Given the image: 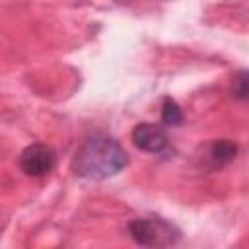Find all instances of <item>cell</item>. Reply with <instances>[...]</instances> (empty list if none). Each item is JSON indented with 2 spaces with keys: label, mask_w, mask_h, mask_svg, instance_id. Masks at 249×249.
Wrapping results in <instances>:
<instances>
[{
  "label": "cell",
  "mask_w": 249,
  "mask_h": 249,
  "mask_svg": "<svg viewBox=\"0 0 249 249\" xmlns=\"http://www.w3.org/2000/svg\"><path fill=\"white\" fill-rule=\"evenodd\" d=\"M128 163V156L124 148L107 134H93L82 142L72 160V171L88 181H103L119 171H123Z\"/></svg>",
  "instance_id": "obj_1"
},
{
  "label": "cell",
  "mask_w": 249,
  "mask_h": 249,
  "mask_svg": "<svg viewBox=\"0 0 249 249\" xmlns=\"http://www.w3.org/2000/svg\"><path fill=\"white\" fill-rule=\"evenodd\" d=\"M128 235L146 247H167L181 239L179 228L163 218H134L126 226Z\"/></svg>",
  "instance_id": "obj_2"
},
{
  "label": "cell",
  "mask_w": 249,
  "mask_h": 249,
  "mask_svg": "<svg viewBox=\"0 0 249 249\" xmlns=\"http://www.w3.org/2000/svg\"><path fill=\"white\" fill-rule=\"evenodd\" d=\"M54 161H56V156H54L53 148L47 144H41V142L25 146L18 160L19 169L29 177H43V175L51 173L54 167Z\"/></svg>",
  "instance_id": "obj_3"
},
{
  "label": "cell",
  "mask_w": 249,
  "mask_h": 249,
  "mask_svg": "<svg viewBox=\"0 0 249 249\" xmlns=\"http://www.w3.org/2000/svg\"><path fill=\"white\" fill-rule=\"evenodd\" d=\"M132 144L148 154H165L169 150V138L163 126L154 123H138L130 132Z\"/></svg>",
  "instance_id": "obj_4"
},
{
  "label": "cell",
  "mask_w": 249,
  "mask_h": 249,
  "mask_svg": "<svg viewBox=\"0 0 249 249\" xmlns=\"http://www.w3.org/2000/svg\"><path fill=\"white\" fill-rule=\"evenodd\" d=\"M237 154V146L230 140H214L204 148V161L210 163V167H222L230 163Z\"/></svg>",
  "instance_id": "obj_5"
},
{
  "label": "cell",
  "mask_w": 249,
  "mask_h": 249,
  "mask_svg": "<svg viewBox=\"0 0 249 249\" xmlns=\"http://www.w3.org/2000/svg\"><path fill=\"white\" fill-rule=\"evenodd\" d=\"M185 115H183V109L177 105L175 99L171 97H163L161 101V123L167 124V126H179L183 123Z\"/></svg>",
  "instance_id": "obj_6"
},
{
  "label": "cell",
  "mask_w": 249,
  "mask_h": 249,
  "mask_svg": "<svg viewBox=\"0 0 249 249\" xmlns=\"http://www.w3.org/2000/svg\"><path fill=\"white\" fill-rule=\"evenodd\" d=\"M231 93L235 99L249 101V70H239L231 78Z\"/></svg>",
  "instance_id": "obj_7"
}]
</instances>
